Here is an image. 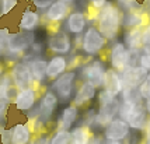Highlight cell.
Masks as SVG:
<instances>
[{"instance_id": "obj_16", "label": "cell", "mask_w": 150, "mask_h": 144, "mask_svg": "<svg viewBox=\"0 0 150 144\" xmlns=\"http://www.w3.org/2000/svg\"><path fill=\"white\" fill-rule=\"evenodd\" d=\"M86 25H87V18H86V14L81 11H73L66 18V28L69 34L81 35L84 34Z\"/></svg>"}, {"instance_id": "obj_15", "label": "cell", "mask_w": 150, "mask_h": 144, "mask_svg": "<svg viewBox=\"0 0 150 144\" xmlns=\"http://www.w3.org/2000/svg\"><path fill=\"white\" fill-rule=\"evenodd\" d=\"M122 80H124L125 87H139L140 83L147 76V72L139 65L136 66H128L124 72L121 73Z\"/></svg>"}, {"instance_id": "obj_24", "label": "cell", "mask_w": 150, "mask_h": 144, "mask_svg": "<svg viewBox=\"0 0 150 144\" xmlns=\"http://www.w3.org/2000/svg\"><path fill=\"white\" fill-rule=\"evenodd\" d=\"M77 118H79V108L74 104L67 105L62 111V115H60V129L69 130L74 124Z\"/></svg>"}, {"instance_id": "obj_9", "label": "cell", "mask_w": 150, "mask_h": 144, "mask_svg": "<svg viewBox=\"0 0 150 144\" xmlns=\"http://www.w3.org/2000/svg\"><path fill=\"white\" fill-rule=\"evenodd\" d=\"M119 106H121V101L119 98H117L114 102L105 105V106H98L97 115H96V122L94 124L98 127H103L104 129L107 124L112 122L114 119L118 116V112H119Z\"/></svg>"}, {"instance_id": "obj_12", "label": "cell", "mask_w": 150, "mask_h": 144, "mask_svg": "<svg viewBox=\"0 0 150 144\" xmlns=\"http://www.w3.org/2000/svg\"><path fill=\"white\" fill-rule=\"evenodd\" d=\"M34 37L31 32H16L8 35L7 41V49L11 53H20L24 52L30 44H34Z\"/></svg>"}, {"instance_id": "obj_25", "label": "cell", "mask_w": 150, "mask_h": 144, "mask_svg": "<svg viewBox=\"0 0 150 144\" xmlns=\"http://www.w3.org/2000/svg\"><path fill=\"white\" fill-rule=\"evenodd\" d=\"M39 14L34 10L27 8L24 13L21 14V20H20V28L23 31H33L39 25Z\"/></svg>"}, {"instance_id": "obj_11", "label": "cell", "mask_w": 150, "mask_h": 144, "mask_svg": "<svg viewBox=\"0 0 150 144\" xmlns=\"http://www.w3.org/2000/svg\"><path fill=\"white\" fill-rule=\"evenodd\" d=\"M97 97V87L94 84H91L90 81L84 80L80 87L77 88V91L74 94V98H73V104L76 106H86L91 102L93 99Z\"/></svg>"}, {"instance_id": "obj_43", "label": "cell", "mask_w": 150, "mask_h": 144, "mask_svg": "<svg viewBox=\"0 0 150 144\" xmlns=\"http://www.w3.org/2000/svg\"><path fill=\"white\" fill-rule=\"evenodd\" d=\"M1 72H3V67H1V65H0V74H1Z\"/></svg>"}, {"instance_id": "obj_39", "label": "cell", "mask_w": 150, "mask_h": 144, "mask_svg": "<svg viewBox=\"0 0 150 144\" xmlns=\"http://www.w3.org/2000/svg\"><path fill=\"white\" fill-rule=\"evenodd\" d=\"M6 106H7L6 99H0V118H1V113L4 112V109H6Z\"/></svg>"}, {"instance_id": "obj_17", "label": "cell", "mask_w": 150, "mask_h": 144, "mask_svg": "<svg viewBox=\"0 0 150 144\" xmlns=\"http://www.w3.org/2000/svg\"><path fill=\"white\" fill-rule=\"evenodd\" d=\"M147 17L140 10H132L122 13V27L125 30L131 28H143L147 24Z\"/></svg>"}, {"instance_id": "obj_13", "label": "cell", "mask_w": 150, "mask_h": 144, "mask_svg": "<svg viewBox=\"0 0 150 144\" xmlns=\"http://www.w3.org/2000/svg\"><path fill=\"white\" fill-rule=\"evenodd\" d=\"M103 88L111 91L112 94H115L117 97H119L125 88V84H124V80H122L121 73L117 72V70H114V69H107Z\"/></svg>"}, {"instance_id": "obj_37", "label": "cell", "mask_w": 150, "mask_h": 144, "mask_svg": "<svg viewBox=\"0 0 150 144\" xmlns=\"http://www.w3.org/2000/svg\"><path fill=\"white\" fill-rule=\"evenodd\" d=\"M142 134H143L142 141H150V118H149L147 124H146V127H144V130L142 131Z\"/></svg>"}, {"instance_id": "obj_40", "label": "cell", "mask_w": 150, "mask_h": 144, "mask_svg": "<svg viewBox=\"0 0 150 144\" xmlns=\"http://www.w3.org/2000/svg\"><path fill=\"white\" fill-rule=\"evenodd\" d=\"M144 106H146V111H147V115L150 116V98L147 101H144Z\"/></svg>"}, {"instance_id": "obj_1", "label": "cell", "mask_w": 150, "mask_h": 144, "mask_svg": "<svg viewBox=\"0 0 150 144\" xmlns=\"http://www.w3.org/2000/svg\"><path fill=\"white\" fill-rule=\"evenodd\" d=\"M97 28L107 41H117L122 28V10L118 4L108 1L97 11Z\"/></svg>"}, {"instance_id": "obj_31", "label": "cell", "mask_w": 150, "mask_h": 144, "mask_svg": "<svg viewBox=\"0 0 150 144\" xmlns=\"http://www.w3.org/2000/svg\"><path fill=\"white\" fill-rule=\"evenodd\" d=\"M142 52L150 53V21L142 30Z\"/></svg>"}, {"instance_id": "obj_38", "label": "cell", "mask_w": 150, "mask_h": 144, "mask_svg": "<svg viewBox=\"0 0 150 144\" xmlns=\"http://www.w3.org/2000/svg\"><path fill=\"white\" fill-rule=\"evenodd\" d=\"M90 144H104V138H103V136H94Z\"/></svg>"}, {"instance_id": "obj_7", "label": "cell", "mask_w": 150, "mask_h": 144, "mask_svg": "<svg viewBox=\"0 0 150 144\" xmlns=\"http://www.w3.org/2000/svg\"><path fill=\"white\" fill-rule=\"evenodd\" d=\"M49 51L56 55H66L72 51V39L70 35L65 31H55L48 38Z\"/></svg>"}, {"instance_id": "obj_21", "label": "cell", "mask_w": 150, "mask_h": 144, "mask_svg": "<svg viewBox=\"0 0 150 144\" xmlns=\"http://www.w3.org/2000/svg\"><path fill=\"white\" fill-rule=\"evenodd\" d=\"M66 67H67V60L65 56L62 55H56L52 59L48 62V70H46V77L48 79H58L59 76H62L66 73Z\"/></svg>"}, {"instance_id": "obj_23", "label": "cell", "mask_w": 150, "mask_h": 144, "mask_svg": "<svg viewBox=\"0 0 150 144\" xmlns=\"http://www.w3.org/2000/svg\"><path fill=\"white\" fill-rule=\"evenodd\" d=\"M70 134H72V144H90L91 138L94 137L91 127L87 124L74 126L70 130Z\"/></svg>"}, {"instance_id": "obj_29", "label": "cell", "mask_w": 150, "mask_h": 144, "mask_svg": "<svg viewBox=\"0 0 150 144\" xmlns=\"http://www.w3.org/2000/svg\"><path fill=\"white\" fill-rule=\"evenodd\" d=\"M118 97L115 94H112L111 91H108V90H104V88H101L100 91L97 92V102H98V106H105V105L111 104L114 102Z\"/></svg>"}, {"instance_id": "obj_35", "label": "cell", "mask_w": 150, "mask_h": 144, "mask_svg": "<svg viewBox=\"0 0 150 144\" xmlns=\"http://www.w3.org/2000/svg\"><path fill=\"white\" fill-rule=\"evenodd\" d=\"M107 3H108V0H90V6H91L93 10H96V11L101 10Z\"/></svg>"}, {"instance_id": "obj_14", "label": "cell", "mask_w": 150, "mask_h": 144, "mask_svg": "<svg viewBox=\"0 0 150 144\" xmlns=\"http://www.w3.org/2000/svg\"><path fill=\"white\" fill-rule=\"evenodd\" d=\"M56 105H58V97L52 91H48L42 95V98L39 101V108H38V115L42 122H48L51 119V116L55 112Z\"/></svg>"}, {"instance_id": "obj_3", "label": "cell", "mask_w": 150, "mask_h": 144, "mask_svg": "<svg viewBox=\"0 0 150 144\" xmlns=\"http://www.w3.org/2000/svg\"><path fill=\"white\" fill-rule=\"evenodd\" d=\"M76 72H66L62 76H59L58 79L53 80L51 84V90L52 92L58 97V101L60 102H67L72 98L73 87H74V81H76Z\"/></svg>"}, {"instance_id": "obj_22", "label": "cell", "mask_w": 150, "mask_h": 144, "mask_svg": "<svg viewBox=\"0 0 150 144\" xmlns=\"http://www.w3.org/2000/svg\"><path fill=\"white\" fill-rule=\"evenodd\" d=\"M31 140V130L28 124L18 123L10 130V144H28Z\"/></svg>"}, {"instance_id": "obj_33", "label": "cell", "mask_w": 150, "mask_h": 144, "mask_svg": "<svg viewBox=\"0 0 150 144\" xmlns=\"http://www.w3.org/2000/svg\"><path fill=\"white\" fill-rule=\"evenodd\" d=\"M137 65L140 66V67H143V69L147 73H150V53H147V52H140Z\"/></svg>"}, {"instance_id": "obj_5", "label": "cell", "mask_w": 150, "mask_h": 144, "mask_svg": "<svg viewBox=\"0 0 150 144\" xmlns=\"http://www.w3.org/2000/svg\"><path fill=\"white\" fill-rule=\"evenodd\" d=\"M131 127L119 116L114 119L112 122L104 127V138L105 140H112V141H125L131 137Z\"/></svg>"}, {"instance_id": "obj_36", "label": "cell", "mask_w": 150, "mask_h": 144, "mask_svg": "<svg viewBox=\"0 0 150 144\" xmlns=\"http://www.w3.org/2000/svg\"><path fill=\"white\" fill-rule=\"evenodd\" d=\"M28 144H51V138L48 137V134H45V136H41V137L33 140L31 143Z\"/></svg>"}, {"instance_id": "obj_19", "label": "cell", "mask_w": 150, "mask_h": 144, "mask_svg": "<svg viewBox=\"0 0 150 144\" xmlns=\"http://www.w3.org/2000/svg\"><path fill=\"white\" fill-rule=\"evenodd\" d=\"M37 99V92L34 88H24L20 90L16 95V106L18 111H28L31 109Z\"/></svg>"}, {"instance_id": "obj_34", "label": "cell", "mask_w": 150, "mask_h": 144, "mask_svg": "<svg viewBox=\"0 0 150 144\" xmlns=\"http://www.w3.org/2000/svg\"><path fill=\"white\" fill-rule=\"evenodd\" d=\"M56 0H33V4L37 8H49Z\"/></svg>"}, {"instance_id": "obj_42", "label": "cell", "mask_w": 150, "mask_h": 144, "mask_svg": "<svg viewBox=\"0 0 150 144\" xmlns=\"http://www.w3.org/2000/svg\"><path fill=\"white\" fill-rule=\"evenodd\" d=\"M140 144H150V141H140Z\"/></svg>"}, {"instance_id": "obj_6", "label": "cell", "mask_w": 150, "mask_h": 144, "mask_svg": "<svg viewBox=\"0 0 150 144\" xmlns=\"http://www.w3.org/2000/svg\"><path fill=\"white\" fill-rule=\"evenodd\" d=\"M105 72H107V67L104 62L100 59H94L83 67V79L100 88L104 84Z\"/></svg>"}, {"instance_id": "obj_30", "label": "cell", "mask_w": 150, "mask_h": 144, "mask_svg": "<svg viewBox=\"0 0 150 144\" xmlns=\"http://www.w3.org/2000/svg\"><path fill=\"white\" fill-rule=\"evenodd\" d=\"M137 90H139V94H140L143 101H147L150 98V73H147V76L137 87Z\"/></svg>"}, {"instance_id": "obj_20", "label": "cell", "mask_w": 150, "mask_h": 144, "mask_svg": "<svg viewBox=\"0 0 150 144\" xmlns=\"http://www.w3.org/2000/svg\"><path fill=\"white\" fill-rule=\"evenodd\" d=\"M142 30L143 28H131L124 32L125 46L132 52H140L142 51Z\"/></svg>"}, {"instance_id": "obj_32", "label": "cell", "mask_w": 150, "mask_h": 144, "mask_svg": "<svg viewBox=\"0 0 150 144\" xmlns=\"http://www.w3.org/2000/svg\"><path fill=\"white\" fill-rule=\"evenodd\" d=\"M18 0H0V10L1 14H8L14 7L17 6Z\"/></svg>"}, {"instance_id": "obj_26", "label": "cell", "mask_w": 150, "mask_h": 144, "mask_svg": "<svg viewBox=\"0 0 150 144\" xmlns=\"http://www.w3.org/2000/svg\"><path fill=\"white\" fill-rule=\"evenodd\" d=\"M28 66L31 69V73H33V77L35 81H42L46 77V70H48L46 60H42V59L33 60V62L28 63Z\"/></svg>"}, {"instance_id": "obj_10", "label": "cell", "mask_w": 150, "mask_h": 144, "mask_svg": "<svg viewBox=\"0 0 150 144\" xmlns=\"http://www.w3.org/2000/svg\"><path fill=\"white\" fill-rule=\"evenodd\" d=\"M149 118L150 116L147 115L144 102H142V104L135 105V108L132 109L131 115L126 119V123L129 124V127H131L132 130L143 131L147 122H149Z\"/></svg>"}, {"instance_id": "obj_8", "label": "cell", "mask_w": 150, "mask_h": 144, "mask_svg": "<svg viewBox=\"0 0 150 144\" xmlns=\"http://www.w3.org/2000/svg\"><path fill=\"white\" fill-rule=\"evenodd\" d=\"M11 80H13L16 88L24 90V88H31V84L34 81L31 69L27 63H16L11 70Z\"/></svg>"}, {"instance_id": "obj_41", "label": "cell", "mask_w": 150, "mask_h": 144, "mask_svg": "<svg viewBox=\"0 0 150 144\" xmlns=\"http://www.w3.org/2000/svg\"><path fill=\"white\" fill-rule=\"evenodd\" d=\"M104 144H125L124 141H112V140H105Z\"/></svg>"}, {"instance_id": "obj_4", "label": "cell", "mask_w": 150, "mask_h": 144, "mask_svg": "<svg viewBox=\"0 0 150 144\" xmlns=\"http://www.w3.org/2000/svg\"><path fill=\"white\" fill-rule=\"evenodd\" d=\"M108 59H110L111 69L122 73L128 66H131V51L125 46L124 42L114 41L111 49H110Z\"/></svg>"}, {"instance_id": "obj_28", "label": "cell", "mask_w": 150, "mask_h": 144, "mask_svg": "<svg viewBox=\"0 0 150 144\" xmlns=\"http://www.w3.org/2000/svg\"><path fill=\"white\" fill-rule=\"evenodd\" d=\"M51 144H72V134L70 130L59 129L51 138Z\"/></svg>"}, {"instance_id": "obj_2", "label": "cell", "mask_w": 150, "mask_h": 144, "mask_svg": "<svg viewBox=\"0 0 150 144\" xmlns=\"http://www.w3.org/2000/svg\"><path fill=\"white\" fill-rule=\"evenodd\" d=\"M107 42L97 27L90 25L81 37V51L88 56H97L107 48Z\"/></svg>"}, {"instance_id": "obj_27", "label": "cell", "mask_w": 150, "mask_h": 144, "mask_svg": "<svg viewBox=\"0 0 150 144\" xmlns=\"http://www.w3.org/2000/svg\"><path fill=\"white\" fill-rule=\"evenodd\" d=\"M122 99L121 101H129V102H133V104H142L144 102L140 94H139V90L137 87H125L122 94H121Z\"/></svg>"}, {"instance_id": "obj_18", "label": "cell", "mask_w": 150, "mask_h": 144, "mask_svg": "<svg viewBox=\"0 0 150 144\" xmlns=\"http://www.w3.org/2000/svg\"><path fill=\"white\" fill-rule=\"evenodd\" d=\"M69 10H70L69 3H66L63 0H56L46 10V20L51 22H60L66 17H69Z\"/></svg>"}]
</instances>
